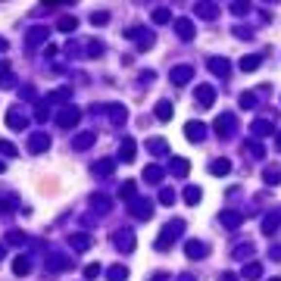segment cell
<instances>
[{
  "label": "cell",
  "instance_id": "cell-47",
  "mask_svg": "<svg viewBox=\"0 0 281 281\" xmlns=\"http://www.w3.org/2000/svg\"><path fill=\"white\" fill-rule=\"evenodd\" d=\"M13 203H16V197H0V210L10 212V210H13Z\"/></svg>",
  "mask_w": 281,
  "mask_h": 281
},
{
  "label": "cell",
  "instance_id": "cell-28",
  "mask_svg": "<svg viewBox=\"0 0 281 281\" xmlns=\"http://www.w3.org/2000/svg\"><path fill=\"white\" fill-rule=\"evenodd\" d=\"M197 16H200V19H216L219 10H216L212 3H200V6H197Z\"/></svg>",
  "mask_w": 281,
  "mask_h": 281
},
{
  "label": "cell",
  "instance_id": "cell-1",
  "mask_svg": "<svg viewBox=\"0 0 281 281\" xmlns=\"http://www.w3.org/2000/svg\"><path fill=\"white\" fill-rule=\"evenodd\" d=\"M181 231H184V222L181 219H172L166 228H162V234L157 238V250H169V247H172V241L178 238Z\"/></svg>",
  "mask_w": 281,
  "mask_h": 281
},
{
  "label": "cell",
  "instance_id": "cell-36",
  "mask_svg": "<svg viewBox=\"0 0 281 281\" xmlns=\"http://www.w3.org/2000/svg\"><path fill=\"white\" fill-rule=\"evenodd\" d=\"M47 38V28H32V32H28V47H32V44H38V41H44Z\"/></svg>",
  "mask_w": 281,
  "mask_h": 281
},
{
  "label": "cell",
  "instance_id": "cell-32",
  "mask_svg": "<svg viewBox=\"0 0 281 281\" xmlns=\"http://www.w3.org/2000/svg\"><path fill=\"white\" fill-rule=\"evenodd\" d=\"M253 253H256L253 244H241V247H234V256H238V260H250Z\"/></svg>",
  "mask_w": 281,
  "mask_h": 281
},
{
  "label": "cell",
  "instance_id": "cell-20",
  "mask_svg": "<svg viewBox=\"0 0 281 281\" xmlns=\"http://www.w3.org/2000/svg\"><path fill=\"white\" fill-rule=\"evenodd\" d=\"M210 172H212V175H228V172H231V159H225V157H222V159H212V162H210Z\"/></svg>",
  "mask_w": 281,
  "mask_h": 281
},
{
  "label": "cell",
  "instance_id": "cell-21",
  "mask_svg": "<svg viewBox=\"0 0 281 281\" xmlns=\"http://www.w3.org/2000/svg\"><path fill=\"white\" fill-rule=\"evenodd\" d=\"M263 181L272 184V188H275V184H281V166H269V169L263 172Z\"/></svg>",
  "mask_w": 281,
  "mask_h": 281
},
{
  "label": "cell",
  "instance_id": "cell-25",
  "mask_svg": "<svg viewBox=\"0 0 281 281\" xmlns=\"http://www.w3.org/2000/svg\"><path fill=\"white\" fill-rule=\"evenodd\" d=\"M144 178L150 181V184H157V181H162V178H166V172H162L159 166H147V169H144Z\"/></svg>",
  "mask_w": 281,
  "mask_h": 281
},
{
  "label": "cell",
  "instance_id": "cell-33",
  "mask_svg": "<svg viewBox=\"0 0 281 281\" xmlns=\"http://www.w3.org/2000/svg\"><path fill=\"white\" fill-rule=\"evenodd\" d=\"M184 203H200V188H194V184H191V188H184Z\"/></svg>",
  "mask_w": 281,
  "mask_h": 281
},
{
  "label": "cell",
  "instance_id": "cell-31",
  "mask_svg": "<svg viewBox=\"0 0 281 281\" xmlns=\"http://www.w3.org/2000/svg\"><path fill=\"white\" fill-rule=\"evenodd\" d=\"M191 172V162L188 159H172V175H178V178H181V175H188Z\"/></svg>",
  "mask_w": 281,
  "mask_h": 281
},
{
  "label": "cell",
  "instance_id": "cell-10",
  "mask_svg": "<svg viewBox=\"0 0 281 281\" xmlns=\"http://www.w3.org/2000/svg\"><path fill=\"white\" fill-rule=\"evenodd\" d=\"M50 147V135H32L28 138V153H44Z\"/></svg>",
  "mask_w": 281,
  "mask_h": 281
},
{
  "label": "cell",
  "instance_id": "cell-55",
  "mask_svg": "<svg viewBox=\"0 0 281 281\" xmlns=\"http://www.w3.org/2000/svg\"><path fill=\"white\" fill-rule=\"evenodd\" d=\"M0 260H3V247H0Z\"/></svg>",
  "mask_w": 281,
  "mask_h": 281
},
{
  "label": "cell",
  "instance_id": "cell-4",
  "mask_svg": "<svg viewBox=\"0 0 281 281\" xmlns=\"http://www.w3.org/2000/svg\"><path fill=\"white\" fill-rule=\"evenodd\" d=\"M128 38L138 41V50H147V47L153 44V38H157V35L147 32V28H128Z\"/></svg>",
  "mask_w": 281,
  "mask_h": 281
},
{
  "label": "cell",
  "instance_id": "cell-12",
  "mask_svg": "<svg viewBox=\"0 0 281 281\" xmlns=\"http://www.w3.org/2000/svg\"><path fill=\"white\" fill-rule=\"evenodd\" d=\"M131 216L140 219V222H144V219H150V216H153V203H150V200H138L135 206H131Z\"/></svg>",
  "mask_w": 281,
  "mask_h": 281
},
{
  "label": "cell",
  "instance_id": "cell-8",
  "mask_svg": "<svg viewBox=\"0 0 281 281\" xmlns=\"http://www.w3.org/2000/svg\"><path fill=\"white\" fill-rule=\"evenodd\" d=\"M184 253H188L191 260H203V256L210 253V247H206L203 241H188V244H184Z\"/></svg>",
  "mask_w": 281,
  "mask_h": 281
},
{
  "label": "cell",
  "instance_id": "cell-26",
  "mask_svg": "<svg viewBox=\"0 0 281 281\" xmlns=\"http://www.w3.org/2000/svg\"><path fill=\"white\" fill-rule=\"evenodd\" d=\"M106 278H109V281H125V278H128V269H125V265H109V269H106Z\"/></svg>",
  "mask_w": 281,
  "mask_h": 281
},
{
  "label": "cell",
  "instance_id": "cell-3",
  "mask_svg": "<svg viewBox=\"0 0 281 281\" xmlns=\"http://www.w3.org/2000/svg\"><path fill=\"white\" fill-rule=\"evenodd\" d=\"M206 69H210V72H216L219 78L231 75V63H228L225 56H210V60H206Z\"/></svg>",
  "mask_w": 281,
  "mask_h": 281
},
{
  "label": "cell",
  "instance_id": "cell-43",
  "mask_svg": "<svg viewBox=\"0 0 281 281\" xmlns=\"http://www.w3.org/2000/svg\"><path fill=\"white\" fill-rule=\"evenodd\" d=\"M231 13H234V16H247V13H250V3H231Z\"/></svg>",
  "mask_w": 281,
  "mask_h": 281
},
{
  "label": "cell",
  "instance_id": "cell-45",
  "mask_svg": "<svg viewBox=\"0 0 281 281\" xmlns=\"http://www.w3.org/2000/svg\"><path fill=\"white\" fill-rule=\"evenodd\" d=\"M91 22H94V25H106V22H109V13H94Z\"/></svg>",
  "mask_w": 281,
  "mask_h": 281
},
{
  "label": "cell",
  "instance_id": "cell-22",
  "mask_svg": "<svg viewBox=\"0 0 281 281\" xmlns=\"http://www.w3.org/2000/svg\"><path fill=\"white\" fill-rule=\"evenodd\" d=\"M147 150H150L153 157H157V153H169V144L162 138H150V140H147Z\"/></svg>",
  "mask_w": 281,
  "mask_h": 281
},
{
  "label": "cell",
  "instance_id": "cell-44",
  "mask_svg": "<svg viewBox=\"0 0 281 281\" xmlns=\"http://www.w3.org/2000/svg\"><path fill=\"white\" fill-rule=\"evenodd\" d=\"M153 22H157V25L169 22V10H153Z\"/></svg>",
  "mask_w": 281,
  "mask_h": 281
},
{
  "label": "cell",
  "instance_id": "cell-34",
  "mask_svg": "<svg viewBox=\"0 0 281 281\" xmlns=\"http://www.w3.org/2000/svg\"><path fill=\"white\" fill-rule=\"evenodd\" d=\"M238 103H241L244 109H253V106H256V94H253V91H244L241 97H238Z\"/></svg>",
  "mask_w": 281,
  "mask_h": 281
},
{
  "label": "cell",
  "instance_id": "cell-24",
  "mask_svg": "<svg viewBox=\"0 0 281 281\" xmlns=\"http://www.w3.org/2000/svg\"><path fill=\"white\" fill-rule=\"evenodd\" d=\"M219 222H222V225H225V228H238L241 225V212H222V216H219Z\"/></svg>",
  "mask_w": 281,
  "mask_h": 281
},
{
  "label": "cell",
  "instance_id": "cell-18",
  "mask_svg": "<svg viewBox=\"0 0 281 281\" xmlns=\"http://www.w3.org/2000/svg\"><path fill=\"white\" fill-rule=\"evenodd\" d=\"M175 32H178L181 41H191V38H194V25H191L188 19H175Z\"/></svg>",
  "mask_w": 281,
  "mask_h": 281
},
{
  "label": "cell",
  "instance_id": "cell-7",
  "mask_svg": "<svg viewBox=\"0 0 281 281\" xmlns=\"http://www.w3.org/2000/svg\"><path fill=\"white\" fill-rule=\"evenodd\" d=\"M184 135H188V140L200 144V140L206 138V125L203 122H188V125H184Z\"/></svg>",
  "mask_w": 281,
  "mask_h": 281
},
{
  "label": "cell",
  "instance_id": "cell-53",
  "mask_svg": "<svg viewBox=\"0 0 281 281\" xmlns=\"http://www.w3.org/2000/svg\"><path fill=\"white\" fill-rule=\"evenodd\" d=\"M275 147H278V153H281V135H278V140H275Z\"/></svg>",
  "mask_w": 281,
  "mask_h": 281
},
{
  "label": "cell",
  "instance_id": "cell-11",
  "mask_svg": "<svg viewBox=\"0 0 281 281\" xmlns=\"http://www.w3.org/2000/svg\"><path fill=\"white\" fill-rule=\"evenodd\" d=\"M191 75H194V69H191V66H175L172 69V85H188L191 81Z\"/></svg>",
  "mask_w": 281,
  "mask_h": 281
},
{
  "label": "cell",
  "instance_id": "cell-13",
  "mask_svg": "<svg viewBox=\"0 0 281 281\" xmlns=\"http://www.w3.org/2000/svg\"><path fill=\"white\" fill-rule=\"evenodd\" d=\"M106 113H109V119H113V125H122L125 119H128V109H125L122 103H109Z\"/></svg>",
  "mask_w": 281,
  "mask_h": 281
},
{
  "label": "cell",
  "instance_id": "cell-51",
  "mask_svg": "<svg viewBox=\"0 0 281 281\" xmlns=\"http://www.w3.org/2000/svg\"><path fill=\"white\" fill-rule=\"evenodd\" d=\"M222 281H238V278H234V275H222Z\"/></svg>",
  "mask_w": 281,
  "mask_h": 281
},
{
  "label": "cell",
  "instance_id": "cell-49",
  "mask_svg": "<svg viewBox=\"0 0 281 281\" xmlns=\"http://www.w3.org/2000/svg\"><path fill=\"white\" fill-rule=\"evenodd\" d=\"M247 153H250V157H256V159H260V157H263V147H260V144H256V147L250 144V147H247Z\"/></svg>",
  "mask_w": 281,
  "mask_h": 281
},
{
  "label": "cell",
  "instance_id": "cell-46",
  "mask_svg": "<svg viewBox=\"0 0 281 281\" xmlns=\"http://www.w3.org/2000/svg\"><path fill=\"white\" fill-rule=\"evenodd\" d=\"M97 275H100V265H97V263H91V265L85 269V278H97Z\"/></svg>",
  "mask_w": 281,
  "mask_h": 281
},
{
  "label": "cell",
  "instance_id": "cell-14",
  "mask_svg": "<svg viewBox=\"0 0 281 281\" xmlns=\"http://www.w3.org/2000/svg\"><path fill=\"white\" fill-rule=\"evenodd\" d=\"M135 153H138V144H135L131 138H125L122 147H119V159H122V162H131V159H135Z\"/></svg>",
  "mask_w": 281,
  "mask_h": 281
},
{
  "label": "cell",
  "instance_id": "cell-54",
  "mask_svg": "<svg viewBox=\"0 0 281 281\" xmlns=\"http://www.w3.org/2000/svg\"><path fill=\"white\" fill-rule=\"evenodd\" d=\"M0 50H6V41L3 38H0Z\"/></svg>",
  "mask_w": 281,
  "mask_h": 281
},
{
  "label": "cell",
  "instance_id": "cell-57",
  "mask_svg": "<svg viewBox=\"0 0 281 281\" xmlns=\"http://www.w3.org/2000/svg\"><path fill=\"white\" fill-rule=\"evenodd\" d=\"M272 281H281V278H272Z\"/></svg>",
  "mask_w": 281,
  "mask_h": 281
},
{
  "label": "cell",
  "instance_id": "cell-48",
  "mask_svg": "<svg viewBox=\"0 0 281 281\" xmlns=\"http://www.w3.org/2000/svg\"><path fill=\"white\" fill-rule=\"evenodd\" d=\"M234 35H238L241 41H250V28H244V25H238V28H234Z\"/></svg>",
  "mask_w": 281,
  "mask_h": 281
},
{
  "label": "cell",
  "instance_id": "cell-17",
  "mask_svg": "<svg viewBox=\"0 0 281 281\" xmlns=\"http://www.w3.org/2000/svg\"><path fill=\"white\" fill-rule=\"evenodd\" d=\"M6 125H10V128H16V131H22V128L28 125V119L19 113V109H10V113H6Z\"/></svg>",
  "mask_w": 281,
  "mask_h": 281
},
{
  "label": "cell",
  "instance_id": "cell-15",
  "mask_svg": "<svg viewBox=\"0 0 281 281\" xmlns=\"http://www.w3.org/2000/svg\"><path fill=\"white\" fill-rule=\"evenodd\" d=\"M278 225H281V210H272L269 216H265V222H263V231L265 234H275Z\"/></svg>",
  "mask_w": 281,
  "mask_h": 281
},
{
  "label": "cell",
  "instance_id": "cell-30",
  "mask_svg": "<svg viewBox=\"0 0 281 281\" xmlns=\"http://www.w3.org/2000/svg\"><path fill=\"white\" fill-rule=\"evenodd\" d=\"M69 244H72L75 250H88V247H91V238H88V234H72Z\"/></svg>",
  "mask_w": 281,
  "mask_h": 281
},
{
  "label": "cell",
  "instance_id": "cell-19",
  "mask_svg": "<svg viewBox=\"0 0 281 281\" xmlns=\"http://www.w3.org/2000/svg\"><path fill=\"white\" fill-rule=\"evenodd\" d=\"M197 103H203V106L216 103V91H212L210 85H200V88H197Z\"/></svg>",
  "mask_w": 281,
  "mask_h": 281
},
{
  "label": "cell",
  "instance_id": "cell-23",
  "mask_svg": "<svg viewBox=\"0 0 281 281\" xmlns=\"http://www.w3.org/2000/svg\"><path fill=\"white\" fill-rule=\"evenodd\" d=\"M157 119H159V122H169V119H172V103H169V100H159V103H157Z\"/></svg>",
  "mask_w": 281,
  "mask_h": 281
},
{
  "label": "cell",
  "instance_id": "cell-27",
  "mask_svg": "<svg viewBox=\"0 0 281 281\" xmlns=\"http://www.w3.org/2000/svg\"><path fill=\"white\" fill-rule=\"evenodd\" d=\"M244 278H250V281L263 278V265H260V263H250V265H244Z\"/></svg>",
  "mask_w": 281,
  "mask_h": 281
},
{
  "label": "cell",
  "instance_id": "cell-9",
  "mask_svg": "<svg viewBox=\"0 0 281 281\" xmlns=\"http://www.w3.org/2000/svg\"><path fill=\"white\" fill-rule=\"evenodd\" d=\"M116 247L122 250V253H131V250H135V234L131 231H116Z\"/></svg>",
  "mask_w": 281,
  "mask_h": 281
},
{
  "label": "cell",
  "instance_id": "cell-40",
  "mask_svg": "<svg viewBox=\"0 0 281 281\" xmlns=\"http://www.w3.org/2000/svg\"><path fill=\"white\" fill-rule=\"evenodd\" d=\"M28 238H25V234H22V231H10V234H6V244H16V247H19V244H25Z\"/></svg>",
  "mask_w": 281,
  "mask_h": 281
},
{
  "label": "cell",
  "instance_id": "cell-2",
  "mask_svg": "<svg viewBox=\"0 0 281 281\" xmlns=\"http://www.w3.org/2000/svg\"><path fill=\"white\" fill-rule=\"evenodd\" d=\"M78 119H81V106H66L63 113L56 116V125H60V128H72Z\"/></svg>",
  "mask_w": 281,
  "mask_h": 281
},
{
  "label": "cell",
  "instance_id": "cell-6",
  "mask_svg": "<svg viewBox=\"0 0 281 281\" xmlns=\"http://www.w3.org/2000/svg\"><path fill=\"white\" fill-rule=\"evenodd\" d=\"M275 131V122L272 119H253V125H250V135L253 138H265V135H272Z\"/></svg>",
  "mask_w": 281,
  "mask_h": 281
},
{
  "label": "cell",
  "instance_id": "cell-42",
  "mask_svg": "<svg viewBox=\"0 0 281 281\" xmlns=\"http://www.w3.org/2000/svg\"><path fill=\"white\" fill-rule=\"evenodd\" d=\"M172 200H175V191L162 188V191H159V203H166V206H169V203H172Z\"/></svg>",
  "mask_w": 281,
  "mask_h": 281
},
{
  "label": "cell",
  "instance_id": "cell-35",
  "mask_svg": "<svg viewBox=\"0 0 281 281\" xmlns=\"http://www.w3.org/2000/svg\"><path fill=\"white\" fill-rule=\"evenodd\" d=\"M91 144H94V131H88V135H78V138H75V150H88Z\"/></svg>",
  "mask_w": 281,
  "mask_h": 281
},
{
  "label": "cell",
  "instance_id": "cell-39",
  "mask_svg": "<svg viewBox=\"0 0 281 281\" xmlns=\"http://www.w3.org/2000/svg\"><path fill=\"white\" fill-rule=\"evenodd\" d=\"M135 191H138L135 181H125L122 188H119V197H122V200H131V197H135Z\"/></svg>",
  "mask_w": 281,
  "mask_h": 281
},
{
  "label": "cell",
  "instance_id": "cell-37",
  "mask_svg": "<svg viewBox=\"0 0 281 281\" xmlns=\"http://www.w3.org/2000/svg\"><path fill=\"white\" fill-rule=\"evenodd\" d=\"M260 56H244V60H241V69L244 72H253V69H260Z\"/></svg>",
  "mask_w": 281,
  "mask_h": 281
},
{
  "label": "cell",
  "instance_id": "cell-5",
  "mask_svg": "<svg viewBox=\"0 0 281 281\" xmlns=\"http://www.w3.org/2000/svg\"><path fill=\"white\" fill-rule=\"evenodd\" d=\"M234 128H238V122H234V116H231V113H222L219 119H216V131H219L222 138H228Z\"/></svg>",
  "mask_w": 281,
  "mask_h": 281
},
{
  "label": "cell",
  "instance_id": "cell-56",
  "mask_svg": "<svg viewBox=\"0 0 281 281\" xmlns=\"http://www.w3.org/2000/svg\"><path fill=\"white\" fill-rule=\"evenodd\" d=\"M0 172H3V159H0Z\"/></svg>",
  "mask_w": 281,
  "mask_h": 281
},
{
  "label": "cell",
  "instance_id": "cell-29",
  "mask_svg": "<svg viewBox=\"0 0 281 281\" xmlns=\"http://www.w3.org/2000/svg\"><path fill=\"white\" fill-rule=\"evenodd\" d=\"M113 169H116L113 159H100L97 166H94V175H113Z\"/></svg>",
  "mask_w": 281,
  "mask_h": 281
},
{
  "label": "cell",
  "instance_id": "cell-38",
  "mask_svg": "<svg viewBox=\"0 0 281 281\" xmlns=\"http://www.w3.org/2000/svg\"><path fill=\"white\" fill-rule=\"evenodd\" d=\"M75 25H78L75 16H63L60 22H56V28H60V32H75Z\"/></svg>",
  "mask_w": 281,
  "mask_h": 281
},
{
  "label": "cell",
  "instance_id": "cell-52",
  "mask_svg": "<svg viewBox=\"0 0 281 281\" xmlns=\"http://www.w3.org/2000/svg\"><path fill=\"white\" fill-rule=\"evenodd\" d=\"M178 281H194V278H191V275H181V278H178Z\"/></svg>",
  "mask_w": 281,
  "mask_h": 281
},
{
  "label": "cell",
  "instance_id": "cell-50",
  "mask_svg": "<svg viewBox=\"0 0 281 281\" xmlns=\"http://www.w3.org/2000/svg\"><path fill=\"white\" fill-rule=\"evenodd\" d=\"M269 253H272V260H281V247H272Z\"/></svg>",
  "mask_w": 281,
  "mask_h": 281
},
{
  "label": "cell",
  "instance_id": "cell-16",
  "mask_svg": "<svg viewBox=\"0 0 281 281\" xmlns=\"http://www.w3.org/2000/svg\"><path fill=\"white\" fill-rule=\"evenodd\" d=\"M28 272H32V256H16V260H13V275H28Z\"/></svg>",
  "mask_w": 281,
  "mask_h": 281
},
{
  "label": "cell",
  "instance_id": "cell-41",
  "mask_svg": "<svg viewBox=\"0 0 281 281\" xmlns=\"http://www.w3.org/2000/svg\"><path fill=\"white\" fill-rule=\"evenodd\" d=\"M0 153H3V157L10 159V157H16V147H13L10 140H0Z\"/></svg>",
  "mask_w": 281,
  "mask_h": 281
}]
</instances>
